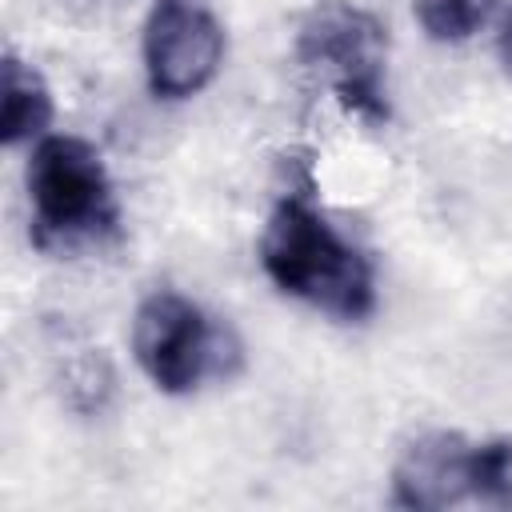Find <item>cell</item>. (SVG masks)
<instances>
[{"instance_id":"cell-10","label":"cell","mask_w":512,"mask_h":512,"mask_svg":"<svg viewBox=\"0 0 512 512\" xmlns=\"http://www.w3.org/2000/svg\"><path fill=\"white\" fill-rule=\"evenodd\" d=\"M472 496L492 508H512V440L472 448Z\"/></svg>"},{"instance_id":"cell-7","label":"cell","mask_w":512,"mask_h":512,"mask_svg":"<svg viewBox=\"0 0 512 512\" xmlns=\"http://www.w3.org/2000/svg\"><path fill=\"white\" fill-rule=\"evenodd\" d=\"M52 120V96H48V84L44 76L24 64L16 52L4 56V112H0V136L4 144H20V140H32L48 128Z\"/></svg>"},{"instance_id":"cell-9","label":"cell","mask_w":512,"mask_h":512,"mask_svg":"<svg viewBox=\"0 0 512 512\" xmlns=\"http://www.w3.org/2000/svg\"><path fill=\"white\" fill-rule=\"evenodd\" d=\"M416 20L420 28L440 40V44H456V40H468L476 36L492 12H496V0H416Z\"/></svg>"},{"instance_id":"cell-5","label":"cell","mask_w":512,"mask_h":512,"mask_svg":"<svg viewBox=\"0 0 512 512\" xmlns=\"http://www.w3.org/2000/svg\"><path fill=\"white\" fill-rule=\"evenodd\" d=\"M224 60V32L220 24L188 4V0H160L144 28V68L148 88L164 100L196 96Z\"/></svg>"},{"instance_id":"cell-1","label":"cell","mask_w":512,"mask_h":512,"mask_svg":"<svg viewBox=\"0 0 512 512\" xmlns=\"http://www.w3.org/2000/svg\"><path fill=\"white\" fill-rule=\"evenodd\" d=\"M260 264L280 292L328 316L364 320L376 308L368 256L348 244L300 192L276 204L260 240Z\"/></svg>"},{"instance_id":"cell-2","label":"cell","mask_w":512,"mask_h":512,"mask_svg":"<svg viewBox=\"0 0 512 512\" xmlns=\"http://www.w3.org/2000/svg\"><path fill=\"white\" fill-rule=\"evenodd\" d=\"M32 228L44 248H76L116 228L112 180L96 148L76 136H44L28 160Z\"/></svg>"},{"instance_id":"cell-8","label":"cell","mask_w":512,"mask_h":512,"mask_svg":"<svg viewBox=\"0 0 512 512\" xmlns=\"http://www.w3.org/2000/svg\"><path fill=\"white\" fill-rule=\"evenodd\" d=\"M60 392L68 400V408L92 416L108 404L112 396V368L108 360L100 356V348H72L64 352V364H60Z\"/></svg>"},{"instance_id":"cell-11","label":"cell","mask_w":512,"mask_h":512,"mask_svg":"<svg viewBox=\"0 0 512 512\" xmlns=\"http://www.w3.org/2000/svg\"><path fill=\"white\" fill-rule=\"evenodd\" d=\"M500 60H504V68L512 72V12H508L504 24H500Z\"/></svg>"},{"instance_id":"cell-4","label":"cell","mask_w":512,"mask_h":512,"mask_svg":"<svg viewBox=\"0 0 512 512\" xmlns=\"http://www.w3.org/2000/svg\"><path fill=\"white\" fill-rule=\"evenodd\" d=\"M384 24L372 12L348 8V4H320L308 12L296 36V56L308 68H320L340 100L364 116V120H384Z\"/></svg>"},{"instance_id":"cell-3","label":"cell","mask_w":512,"mask_h":512,"mask_svg":"<svg viewBox=\"0 0 512 512\" xmlns=\"http://www.w3.org/2000/svg\"><path fill=\"white\" fill-rule=\"evenodd\" d=\"M136 364L160 392H192L204 376L224 372V360L236 356L228 332L216 328L188 296L152 292L132 320Z\"/></svg>"},{"instance_id":"cell-6","label":"cell","mask_w":512,"mask_h":512,"mask_svg":"<svg viewBox=\"0 0 512 512\" xmlns=\"http://www.w3.org/2000/svg\"><path fill=\"white\" fill-rule=\"evenodd\" d=\"M472 496V444L456 432H428L412 440L392 472V500L400 508L436 512Z\"/></svg>"}]
</instances>
